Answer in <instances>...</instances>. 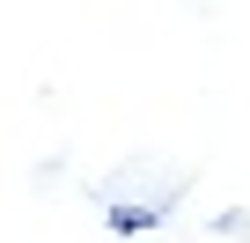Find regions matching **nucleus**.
I'll return each instance as SVG.
<instances>
[]
</instances>
